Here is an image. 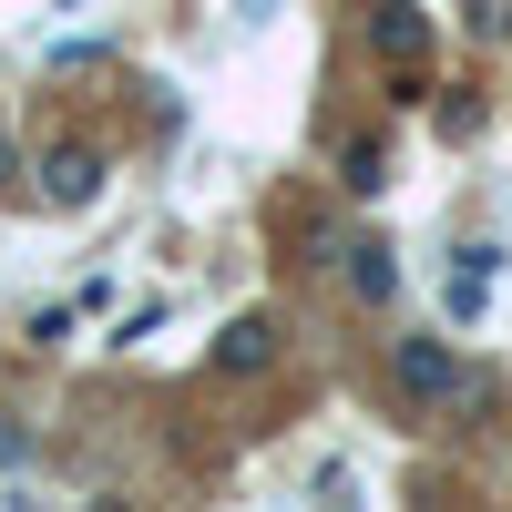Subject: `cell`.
Wrapping results in <instances>:
<instances>
[{
    "instance_id": "1",
    "label": "cell",
    "mask_w": 512,
    "mask_h": 512,
    "mask_svg": "<svg viewBox=\"0 0 512 512\" xmlns=\"http://www.w3.org/2000/svg\"><path fill=\"white\" fill-rule=\"evenodd\" d=\"M390 390H400L410 410H441V400H461V349H451L441 328L390 338Z\"/></svg>"
},
{
    "instance_id": "2",
    "label": "cell",
    "mask_w": 512,
    "mask_h": 512,
    "mask_svg": "<svg viewBox=\"0 0 512 512\" xmlns=\"http://www.w3.org/2000/svg\"><path fill=\"white\" fill-rule=\"evenodd\" d=\"M369 52L400 62V103H410L420 72H431V21H420V0H369Z\"/></svg>"
},
{
    "instance_id": "3",
    "label": "cell",
    "mask_w": 512,
    "mask_h": 512,
    "mask_svg": "<svg viewBox=\"0 0 512 512\" xmlns=\"http://www.w3.org/2000/svg\"><path fill=\"white\" fill-rule=\"evenodd\" d=\"M31 195L52 205V216H82V205L103 195V144H52V154H31Z\"/></svg>"
},
{
    "instance_id": "4",
    "label": "cell",
    "mask_w": 512,
    "mask_h": 512,
    "mask_svg": "<svg viewBox=\"0 0 512 512\" xmlns=\"http://www.w3.org/2000/svg\"><path fill=\"white\" fill-rule=\"evenodd\" d=\"M216 369H226V379H256V369H277V318H267V308L226 318V328H216Z\"/></svg>"
},
{
    "instance_id": "5",
    "label": "cell",
    "mask_w": 512,
    "mask_h": 512,
    "mask_svg": "<svg viewBox=\"0 0 512 512\" xmlns=\"http://www.w3.org/2000/svg\"><path fill=\"white\" fill-rule=\"evenodd\" d=\"M338 277H349V297H359V308H390V297H400V256H390V236L338 246Z\"/></svg>"
},
{
    "instance_id": "6",
    "label": "cell",
    "mask_w": 512,
    "mask_h": 512,
    "mask_svg": "<svg viewBox=\"0 0 512 512\" xmlns=\"http://www.w3.org/2000/svg\"><path fill=\"white\" fill-rule=\"evenodd\" d=\"M441 297H451V318H482V308H492V246H472V256H461Z\"/></svg>"
},
{
    "instance_id": "7",
    "label": "cell",
    "mask_w": 512,
    "mask_h": 512,
    "mask_svg": "<svg viewBox=\"0 0 512 512\" xmlns=\"http://www.w3.org/2000/svg\"><path fill=\"white\" fill-rule=\"evenodd\" d=\"M338 185H349V195H379V185H390V144H379V134H359L349 154H338Z\"/></svg>"
},
{
    "instance_id": "8",
    "label": "cell",
    "mask_w": 512,
    "mask_h": 512,
    "mask_svg": "<svg viewBox=\"0 0 512 512\" xmlns=\"http://www.w3.org/2000/svg\"><path fill=\"white\" fill-rule=\"evenodd\" d=\"M461 21H472V41H512V0H461Z\"/></svg>"
},
{
    "instance_id": "9",
    "label": "cell",
    "mask_w": 512,
    "mask_h": 512,
    "mask_svg": "<svg viewBox=\"0 0 512 512\" xmlns=\"http://www.w3.org/2000/svg\"><path fill=\"white\" fill-rule=\"evenodd\" d=\"M154 328H164V297H144V308H134V318H123V328H113V349H144V338H154Z\"/></svg>"
},
{
    "instance_id": "10",
    "label": "cell",
    "mask_w": 512,
    "mask_h": 512,
    "mask_svg": "<svg viewBox=\"0 0 512 512\" xmlns=\"http://www.w3.org/2000/svg\"><path fill=\"white\" fill-rule=\"evenodd\" d=\"M11 461H31V431H21V420H0V472H11Z\"/></svg>"
},
{
    "instance_id": "11",
    "label": "cell",
    "mask_w": 512,
    "mask_h": 512,
    "mask_svg": "<svg viewBox=\"0 0 512 512\" xmlns=\"http://www.w3.org/2000/svg\"><path fill=\"white\" fill-rule=\"evenodd\" d=\"M21 175V144H11V123H0V185H11Z\"/></svg>"
}]
</instances>
